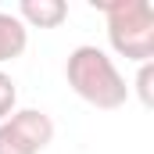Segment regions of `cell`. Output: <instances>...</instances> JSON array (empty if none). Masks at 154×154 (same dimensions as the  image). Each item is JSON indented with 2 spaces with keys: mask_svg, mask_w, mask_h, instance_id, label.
I'll return each instance as SVG.
<instances>
[{
  "mask_svg": "<svg viewBox=\"0 0 154 154\" xmlns=\"http://www.w3.org/2000/svg\"><path fill=\"white\" fill-rule=\"evenodd\" d=\"M65 79L79 100H86L97 111H118L129 100V86L118 72L115 57L93 43H82L65 61Z\"/></svg>",
  "mask_w": 154,
  "mask_h": 154,
  "instance_id": "6da1fadb",
  "label": "cell"
},
{
  "mask_svg": "<svg viewBox=\"0 0 154 154\" xmlns=\"http://www.w3.org/2000/svg\"><path fill=\"white\" fill-rule=\"evenodd\" d=\"M104 14L108 43L125 61H154V7L147 0H100L93 4Z\"/></svg>",
  "mask_w": 154,
  "mask_h": 154,
  "instance_id": "7a4b0ae2",
  "label": "cell"
},
{
  "mask_svg": "<svg viewBox=\"0 0 154 154\" xmlns=\"http://www.w3.org/2000/svg\"><path fill=\"white\" fill-rule=\"evenodd\" d=\"M54 143V118L39 108H18L0 122V154H43Z\"/></svg>",
  "mask_w": 154,
  "mask_h": 154,
  "instance_id": "3957f363",
  "label": "cell"
},
{
  "mask_svg": "<svg viewBox=\"0 0 154 154\" xmlns=\"http://www.w3.org/2000/svg\"><path fill=\"white\" fill-rule=\"evenodd\" d=\"M14 14L25 29H57L68 18V4L65 0H22Z\"/></svg>",
  "mask_w": 154,
  "mask_h": 154,
  "instance_id": "277c9868",
  "label": "cell"
},
{
  "mask_svg": "<svg viewBox=\"0 0 154 154\" xmlns=\"http://www.w3.org/2000/svg\"><path fill=\"white\" fill-rule=\"evenodd\" d=\"M25 47H29V29L18 22V14L0 11V65L22 57Z\"/></svg>",
  "mask_w": 154,
  "mask_h": 154,
  "instance_id": "5b68a950",
  "label": "cell"
},
{
  "mask_svg": "<svg viewBox=\"0 0 154 154\" xmlns=\"http://www.w3.org/2000/svg\"><path fill=\"white\" fill-rule=\"evenodd\" d=\"M14 111H18V82L0 68V122H7Z\"/></svg>",
  "mask_w": 154,
  "mask_h": 154,
  "instance_id": "8992f818",
  "label": "cell"
},
{
  "mask_svg": "<svg viewBox=\"0 0 154 154\" xmlns=\"http://www.w3.org/2000/svg\"><path fill=\"white\" fill-rule=\"evenodd\" d=\"M136 97H140V104L143 108H154V61H143L140 68H136Z\"/></svg>",
  "mask_w": 154,
  "mask_h": 154,
  "instance_id": "52a82bcc",
  "label": "cell"
}]
</instances>
